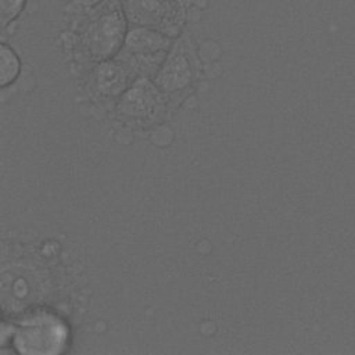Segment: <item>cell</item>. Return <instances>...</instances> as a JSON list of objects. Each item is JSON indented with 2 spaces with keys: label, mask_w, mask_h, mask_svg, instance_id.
<instances>
[{
  "label": "cell",
  "mask_w": 355,
  "mask_h": 355,
  "mask_svg": "<svg viewBox=\"0 0 355 355\" xmlns=\"http://www.w3.org/2000/svg\"><path fill=\"white\" fill-rule=\"evenodd\" d=\"M69 338L67 323L50 311L36 309L12 330L11 341L19 354L54 355L65 349Z\"/></svg>",
  "instance_id": "obj_1"
},
{
  "label": "cell",
  "mask_w": 355,
  "mask_h": 355,
  "mask_svg": "<svg viewBox=\"0 0 355 355\" xmlns=\"http://www.w3.org/2000/svg\"><path fill=\"white\" fill-rule=\"evenodd\" d=\"M128 17L140 25L173 31L183 15L179 0H126Z\"/></svg>",
  "instance_id": "obj_2"
},
{
  "label": "cell",
  "mask_w": 355,
  "mask_h": 355,
  "mask_svg": "<svg viewBox=\"0 0 355 355\" xmlns=\"http://www.w3.org/2000/svg\"><path fill=\"white\" fill-rule=\"evenodd\" d=\"M125 24L118 11L98 17L86 31L85 43L94 58H105L115 53L123 37Z\"/></svg>",
  "instance_id": "obj_3"
},
{
  "label": "cell",
  "mask_w": 355,
  "mask_h": 355,
  "mask_svg": "<svg viewBox=\"0 0 355 355\" xmlns=\"http://www.w3.org/2000/svg\"><path fill=\"white\" fill-rule=\"evenodd\" d=\"M194 78V62L191 55L183 49L176 47L157 75L159 89L166 93H175L184 89Z\"/></svg>",
  "instance_id": "obj_4"
},
{
  "label": "cell",
  "mask_w": 355,
  "mask_h": 355,
  "mask_svg": "<svg viewBox=\"0 0 355 355\" xmlns=\"http://www.w3.org/2000/svg\"><path fill=\"white\" fill-rule=\"evenodd\" d=\"M159 92L146 79L137 80L122 97L119 111L130 118H150L161 108Z\"/></svg>",
  "instance_id": "obj_5"
},
{
  "label": "cell",
  "mask_w": 355,
  "mask_h": 355,
  "mask_svg": "<svg viewBox=\"0 0 355 355\" xmlns=\"http://www.w3.org/2000/svg\"><path fill=\"white\" fill-rule=\"evenodd\" d=\"M168 46V39L161 33L146 28H136L126 36V49L133 55L150 57L162 53Z\"/></svg>",
  "instance_id": "obj_6"
},
{
  "label": "cell",
  "mask_w": 355,
  "mask_h": 355,
  "mask_svg": "<svg viewBox=\"0 0 355 355\" xmlns=\"http://www.w3.org/2000/svg\"><path fill=\"white\" fill-rule=\"evenodd\" d=\"M94 78L96 85L101 93L114 96L121 93L126 87L129 71L126 67L116 61H107L98 65Z\"/></svg>",
  "instance_id": "obj_7"
},
{
  "label": "cell",
  "mask_w": 355,
  "mask_h": 355,
  "mask_svg": "<svg viewBox=\"0 0 355 355\" xmlns=\"http://www.w3.org/2000/svg\"><path fill=\"white\" fill-rule=\"evenodd\" d=\"M19 73V60L15 51L7 44L0 46V86L11 85Z\"/></svg>",
  "instance_id": "obj_8"
},
{
  "label": "cell",
  "mask_w": 355,
  "mask_h": 355,
  "mask_svg": "<svg viewBox=\"0 0 355 355\" xmlns=\"http://www.w3.org/2000/svg\"><path fill=\"white\" fill-rule=\"evenodd\" d=\"M25 1L26 0H0V19L3 29L17 18L24 8Z\"/></svg>",
  "instance_id": "obj_9"
}]
</instances>
